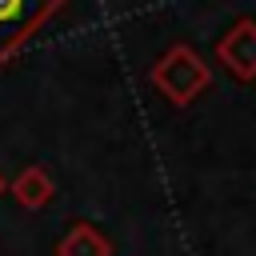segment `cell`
Masks as SVG:
<instances>
[{
    "label": "cell",
    "instance_id": "cell-6",
    "mask_svg": "<svg viewBox=\"0 0 256 256\" xmlns=\"http://www.w3.org/2000/svg\"><path fill=\"white\" fill-rule=\"evenodd\" d=\"M4 188H8V180H4V172H0V192H4Z\"/></svg>",
    "mask_w": 256,
    "mask_h": 256
},
{
    "label": "cell",
    "instance_id": "cell-3",
    "mask_svg": "<svg viewBox=\"0 0 256 256\" xmlns=\"http://www.w3.org/2000/svg\"><path fill=\"white\" fill-rule=\"evenodd\" d=\"M216 60L240 84H252L256 80V20L252 16L232 20V28L216 40Z\"/></svg>",
    "mask_w": 256,
    "mask_h": 256
},
{
    "label": "cell",
    "instance_id": "cell-4",
    "mask_svg": "<svg viewBox=\"0 0 256 256\" xmlns=\"http://www.w3.org/2000/svg\"><path fill=\"white\" fill-rule=\"evenodd\" d=\"M8 192L16 196V204L20 208H44L52 196H56V184H52V172L44 168V164H28V168H20L16 176H12V184H8Z\"/></svg>",
    "mask_w": 256,
    "mask_h": 256
},
{
    "label": "cell",
    "instance_id": "cell-2",
    "mask_svg": "<svg viewBox=\"0 0 256 256\" xmlns=\"http://www.w3.org/2000/svg\"><path fill=\"white\" fill-rule=\"evenodd\" d=\"M68 0H0V64H8Z\"/></svg>",
    "mask_w": 256,
    "mask_h": 256
},
{
    "label": "cell",
    "instance_id": "cell-1",
    "mask_svg": "<svg viewBox=\"0 0 256 256\" xmlns=\"http://www.w3.org/2000/svg\"><path fill=\"white\" fill-rule=\"evenodd\" d=\"M148 80H152V88H156L168 104L184 108V104H192V100L212 84V68L204 64V56H200L192 44H172V48L152 64Z\"/></svg>",
    "mask_w": 256,
    "mask_h": 256
},
{
    "label": "cell",
    "instance_id": "cell-5",
    "mask_svg": "<svg viewBox=\"0 0 256 256\" xmlns=\"http://www.w3.org/2000/svg\"><path fill=\"white\" fill-rule=\"evenodd\" d=\"M56 256H112V240L96 228V224H88V220H76L64 236H60V244H56Z\"/></svg>",
    "mask_w": 256,
    "mask_h": 256
}]
</instances>
